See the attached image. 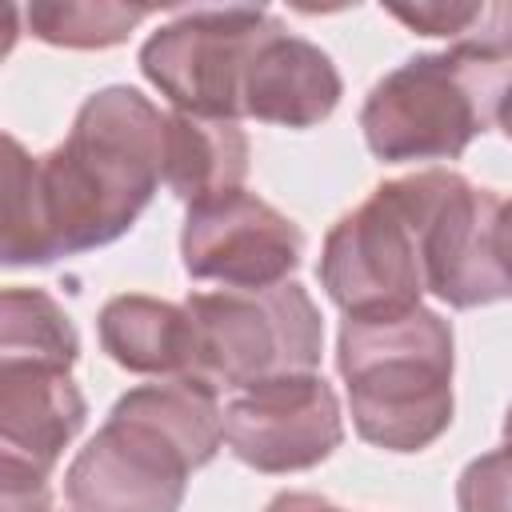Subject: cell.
<instances>
[{"mask_svg":"<svg viewBox=\"0 0 512 512\" xmlns=\"http://www.w3.org/2000/svg\"><path fill=\"white\" fill-rule=\"evenodd\" d=\"M168 112L140 88L92 92L68 136L32 156L4 136V264L32 268L120 240L164 184Z\"/></svg>","mask_w":512,"mask_h":512,"instance_id":"6da1fadb","label":"cell"},{"mask_svg":"<svg viewBox=\"0 0 512 512\" xmlns=\"http://www.w3.org/2000/svg\"><path fill=\"white\" fill-rule=\"evenodd\" d=\"M224 444L220 392L200 380L128 388L100 432L72 456V512H180L188 476Z\"/></svg>","mask_w":512,"mask_h":512,"instance_id":"7a4b0ae2","label":"cell"},{"mask_svg":"<svg viewBox=\"0 0 512 512\" xmlns=\"http://www.w3.org/2000/svg\"><path fill=\"white\" fill-rule=\"evenodd\" d=\"M452 324L416 304L388 316H344L336 368L352 428L384 452H424L452 424Z\"/></svg>","mask_w":512,"mask_h":512,"instance_id":"3957f363","label":"cell"},{"mask_svg":"<svg viewBox=\"0 0 512 512\" xmlns=\"http://www.w3.org/2000/svg\"><path fill=\"white\" fill-rule=\"evenodd\" d=\"M512 84V60L472 52H420L384 72L360 108V132L376 160H456L496 124Z\"/></svg>","mask_w":512,"mask_h":512,"instance_id":"277c9868","label":"cell"},{"mask_svg":"<svg viewBox=\"0 0 512 512\" xmlns=\"http://www.w3.org/2000/svg\"><path fill=\"white\" fill-rule=\"evenodd\" d=\"M196 324L192 380L216 392H244L264 380L316 372L324 352V320L304 284L276 288H216L192 292Z\"/></svg>","mask_w":512,"mask_h":512,"instance_id":"5b68a950","label":"cell"},{"mask_svg":"<svg viewBox=\"0 0 512 512\" xmlns=\"http://www.w3.org/2000/svg\"><path fill=\"white\" fill-rule=\"evenodd\" d=\"M316 276L344 316H388L420 304L428 292L420 220L404 176L376 184L328 228Z\"/></svg>","mask_w":512,"mask_h":512,"instance_id":"8992f818","label":"cell"},{"mask_svg":"<svg viewBox=\"0 0 512 512\" xmlns=\"http://www.w3.org/2000/svg\"><path fill=\"white\" fill-rule=\"evenodd\" d=\"M404 180L420 220L424 288L448 308L512 300V276L500 256V192L472 184L456 168H420Z\"/></svg>","mask_w":512,"mask_h":512,"instance_id":"52a82bcc","label":"cell"},{"mask_svg":"<svg viewBox=\"0 0 512 512\" xmlns=\"http://www.w3.org/2000/svg\"><path fill=\"white\" fill-rule=\"evenodd\" d=\"M272 24L268 8H184L140 48L144 80L168 96L172 112L236 120L252 52Z\"/></svg>","mask_w":512,"mask_h":512,"instance_id":"ba28073f","label":"cell"},{"mask_svg":"<svg viewBox=\"0 0 512 512\" xmlns=\"http://www.w3.org/2000/svg\"><path fill=\"white\" fill-rule=\"evenodd\" d=\"M344 440V416L332 384L316 372L280 376L236 392L224 404L228 452L268 476L308 472Z\"/></svg>","mask_w":512,"mask_h":512,"instance_id":"9c48e42d","label":"cell"},{"mask_svg":"<svg viewBox=\"0 0 512 512\" xmlns=\"http://www.w3.org/2000/svg\"><path fill=\"white\" fill-rule=\"evenodd\" d=\"M304 260V232L256 192H232L188 208L180 264L192 280L224 288H276Z\"/></svg>","mask_w":512,"mask_h":512,"instance_id":"30bf717a","label":"cell"},{"mask_svg":"<svg viewBox=\"0 0 512 512\" xmlns=\"http://www.w3.org/2000/svg\"><path fill=\"white\" fill-rule=\"evenodd\" d=\"M84 416L88 404L72 368L0 360V488H48V476L84 428Z\"/></svg>","mask_w":512,"mask_h":512,"instance_id":"8fae6325","label":"cell"},{"mask_svg":"<svg viewBox=\"0 0 512 512\" xmlns=\"http://www.w3.org/2000/svg\"><path fill=\"white\" fill-rule=\"evenodd\" d=\"M340 72L332 56L296 36L280 16L264 28L240 96V120L280 124V128H316L340 104Z\"/></svg>","mask_w":512,"mask_h":512,"instance_id":"7c38bea8","label":"cell"},{"mask_svg":"<svg viewBox=\"0 0 512 512\" xmlns=\"http://www.w3.org/2000/svg\"><path fill=\"white\" fill-rule=\"evenodd\" d=\"M96 336H100V348L128 372L192 380L196 324L188 304H172L144 292H120L100 308Z\"/></svg>","mask_w":512,"mask_h":512,"instance_id":"4fadbf2b","label":"cell"},{"mask_svg":"<svg viewBox=\"0 0 512 512\" xmlns=\"http://www.w3.org/2000/svg\"><path fill=\"white\" fill-rule=\"evenodd\" d=\"M248 176V136L236 120L168 112L164 184L188 208L232 196Z\"/></svg>","mask_w":512,"mask_h":512,"instance_id":"5bb4252c","label":"cell"},{"mask_svg":"<svg viewBox=\"0 0 512 512\" xmlns=\"http://www.w3.org/2000/svg\"><path fill=\"white\" fill-rule=\"evenodd\" d=\"M0 360H40L72 368L80 336L72 316L44 288H4L0 296Z\"/></svg>","mask_w":512,"mask_h":512,"instance_id":"9a60e30c","label":"cell"},{"mask_svg":"<svg viewBox=\"0 0 512 512\" xmlns=\"http://www.w3.org/2000/svg\"><path fill=\"white\" fill-rule=\"evenodd\" d=\"M392 20L420 36H440L456 52L512 60V0H468V4H388Z\"/></svg>","mask_w":512,"mask_h":512,"instance_id":"2e32d148","label":"cell"},{"mask_svg":"<svg viewBox=\"0 0 512 512\" xmlns=\"http://www.w3.org/2000/svg\"><path fill=\"white\" fill-rule=\"evenodd\" d=\"M28 32L56 48H112L132 36L136 24L152 16L144 4L112 0H40L24 8Z\"/></svg>","mask_w":512,"mask_h":512,"instance_id":"e0dca14e","label":"cell"},{"mask_svg":"<svg viewBox=\"0 0 512 512\" xmlns=\"http://www.w3.org/2000/svg\"><path fill=\"white\" fill-rule=\"evenodd\" d=\"M456 512H512V444L464 464L456 480Z\"/></svg>","mask_w":512,"mask_h":512,"instance_id":"ac0fdd59","label":"cell"},{"mask_svg":"<svg viewBox=\"0 0 512 512\" xmlns=\"http://www.w3.org/2000/svg\"><path fill=\"white\" fill-rule=\"evenodd\" d=\"M264 512H344V508H336L316 492H276Z\"/></svg>","mask_w":512,"mask_h":512,"instance_id":"d6986e66","label":"cell"},{"mask_svg":"<svg viewBox=\"0 0 512 512\" xmlns=\"http://www.w3.org/2000/svg\"><path fill=\"white\" fill-rule=\"evenodd\" d=\"M4 512H52L48 488H32V492H4Z\"/></svg>","mask_w":512,"mask_h":512,"instance_id":"ffe728a7","label":"cell"},{"mask_svg":"<svg viewBox=\"0 0 512 512\" xmlns=\"http://www.w3.org/2000/svg\"><path fill=\"white\" fill-rule=\"evenodd\" d=\"M500 256L512 276V200H504V212H500Z\"/></svg>","mask_w":512,"mask_h":512,"instance_id":"44dd1931","label":"cell"},{"mask_svg":"<svg viewBox=\"0 0 512 512\" xmlns=\"http://www.w3.org/2000/svg\"><path fill=\"white\" fill-rule=\"evenodd\" d=\"M496 124H500V132L512 140V84H508V92H504V100H500V112H496Z\"/></svg>","mask_w":512,"mask_h":512,"instance_id":"7402d4cb","label":"cell"},{"mask_svg":"<svg viewBox=\"0 0 512 512\" xmlns=\"http://www.w3.org/2000/svg\"><path fill=\"white\" fill-rule=\"evenodd\" d=\"M504 444H512V404H508V412H504Z\"/></svg>","mask_w":512,"mask_h":512,"instance_id":"603a6c76","label":"cell"}]
</instances>
